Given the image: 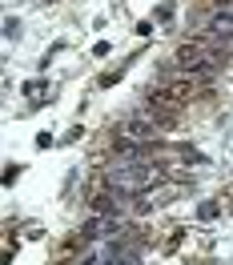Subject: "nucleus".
<instances>
[{
	"label": "nucleus",
	"mask_w": 233,
	"mask_h": 265,
	"mask_svg": "<svg viewBox=\"0 0 233 265\" xmlns=\"http://www.w3.org/2000/svg\"><path fill=\"white\" fill-rule=\"evenodd\" d=\"M197 213H201V221H209V217H217V213H221V205H217V201H205Z\"/></svg>",
	"instance_id": "f257e3e1"
},
{
	"label": "nucleus",
	"mask_w": 233,
	"mask_h": 265,
	"mask_svg": "<svg viewBox=\"0 0 233 265\" xmlns=\"http://www.w3.org/2000/svg\"><path fill=\"white\" fill-rule=\"evenodd\" d=\"M177 16V8L173 4H161V8H157V16H153V20H161V24H165V20H173Z\"/></svg>",
	"instance_id": "f03ea898"
},
{
	"label": "nucleus",
	"mask_w": 233,
	"mask_h": 265,
	"mask_svg": "<svg viewBox=\"0 0 233 265\" xmlns=\"http://www.w3.org/2000/svg\"><path fill=\"white\" fill-rule=\"evenodd\" d=\"M4 32H8V41H16V36H20V20H16V16H8V24H4Z\"/></svg>",
	"instance_id": "7ed1b4c3"
},
{
	"label": "nucleus",
	"mask_w": 233,
	"mask_h": 265,
	"mask_svg": "<svg viewBox=\"0 0 233 265\" xmlns=\"http://www.w3.org/2000/svg\"><path fill=\"white\" fill-rule=\"evenodd\" d=\"M81 133H85V129H81V125H72V129L60 137V145H72V141H81Z\"/></svg>",
	"instance_id": "20e7f679"
},
{
	"label": "nucleus",
	"mask_w": 233,
	"mask_h": 265,
	"mask_svg": "<svg viewBox=\"0 0 233 265\" xmlns=\"http://www.w3.org/2000/svg\"><path fill=\"white\" fill-rule=\"evenodd\" d=\"M16 177H20V165H8V169H4V185H12Z\"/></svg>",
	"instance_id": "39448f33"
}]
</instances>
